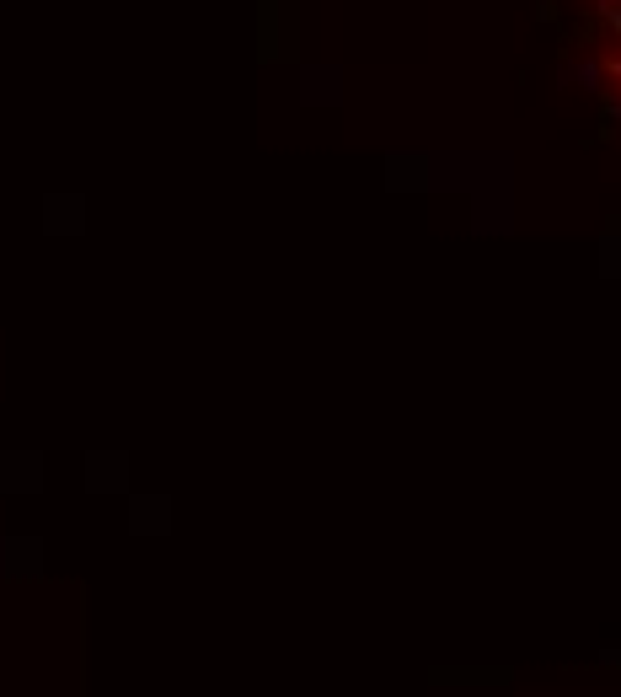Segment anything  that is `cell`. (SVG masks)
<instances>
[{
  "label": "cell",
  "mask_w": 621,
  "mask_h": 697,
  "mask_svg": "<svg viewBox=\"0 0 621 697\" xmlns=\"http://www.w3.org/2000/svg\"><path fill=\"white\" fill-rule=\"evenodd\" d=\"M573 75H578V86H600V59H584Z\"/></svg>",
  "instance_id": "obj_1"
},
{
  "label": "cell",
  "mask_w": 621,
  "mask_h": 697,
  "mask_svg": "<svg viewBox=\"0 0 621 697\" xmlns=\"http://www.w3.org/2000/svg\"><path fill=\"white\" fill-rule=\"evenodd\" d=\"M600 11H606V22H611V33H621V0H606Z\"/></svg>",
  "instance_id": "obj_2"
},
{
  "label": "cell",
  "mask_w": 621,
  "mask_h": 697,
  "mask_svg": "<svg viewBox=\"0 0 621 697\" xmlns=\"http://www.w3.org/2000/svg\"><path fill=\"white\" fill-rule=\"evenodd\" d=\"M606 113H611V118H616V123H621V92H611V103H606Z\"/></svg>",
  "instance_id": "obj_4"
},
{
  "label": "cell",
  "mask_w": 621,
  "mask_h": 697,
  "mask_svg": "<svg viewBox=\"0 0 621 697\" xmlns=\"http://www.w3.org/2000/svg\"><path fill=\"white\" fill-rule=\"evenodd\" d=\"M600 70H611V75H616V81H621V49H616V54H611V59H606Z\"/></svg>",
  "instance_id": "obj_3"
},
{
  "label": "cell",
  "mask_w": 621,
  "mask_h": 697,
  "mask_svg": "<svg viewBox=\"0 0 621 697\" xmlns=\"http://www.w3.org/2000/svg\"><path fill=\"white\" fill-rule=\"evenodd\" d=\"M589 5H606V0H589Z\"/></svg>",
  "instance_id": "obj_5"
}]
</instances>
